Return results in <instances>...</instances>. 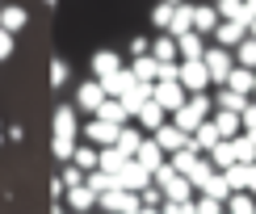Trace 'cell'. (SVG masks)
Returning <instances> with one entry per match:
<instances>
[{
  "mask_svg": "<svg viewBox=\"0 0 256 214\" xmlns=\"http://www.w3.org/2000/svg\"><path fill=\"white\" fill-rule=\"evenodd\" d=\"M210 110H214L210 92H189V97H185V105H180V110H172L168 118H172V122L180 126V130H189V134H194L198 126H202V122L210 118Z\"/></svg>",
  "mask_w": 256,
  "mask_h": 214,
  "instance_id": "6da1fadb",
  "label": "cell"
},
{
  "mask_svg": "<svg viewBox=\"0 0 256 214\" xmlns=\"http://www.w3.org/2000/svg\"><path fill=\"white\" fill-rule=\"evenodd\" d=\"M97 206H101V210H114V214H138V210H143V202H138L134 189L110 185L105 194H97Z\"/></svg>",
  "mask_w": 256,
  "mask_h": 214,
  "instance_id": "7a4b0ae2",
  "label": "cell"
},
{
  "mask_svg": "<svg viewBox=\"0 0 256 214\" xmlns=\"http://www.w3.org/2000/svg\"><path fill=\"white\" fill-rule=\"evenodd\" d=\"M202 63H206V72H210V84H222L231 76V68H236V50L231 46H206V55H202Z\"/></svg>",
  "mask_w": 256,
  "mask_h": 214,
  "instance_id": "3957f363",
  "label": "cell"
},
{
  "mask_svg": "<svg viewBox=\"0 0 256 214\" xmlns=\"http://www.w3.org/2000/svg\"><path fill=\"white\" fill-rule=\"evenodd\" d=\"M176 80L185 84V92H206L210 88V72L202 59H180L176 63Z\"/></svg>",
  "mask_w": 256,
  "mask_h": 214,
  "instance_id": "277c9868",
  "label": "cell"
},
{
  "mask_svg": "<svg viewBox=\"0 0 256 214\" xmlns=\"http://www.w3.org/2000/svg\"><path fill=\"white\" fill-rule=\"evenodd\" d=\"M185 97H189V92H185V84H180V80H156V84H152V101H160L168 114L180 110Z\"/></svg>",
  "mask_w": 256,
  "mask_h": 214,
  "instance_id": "5b68a950",
  "label": "cell"
},
{
  "mask_svg": "<svg viewBox=\"0 0 256 214\" xmlns=\"http://www.w3.org/2000/svg\"><path fill=\"white\" fill-rule=\"evenodd\" d=\"M114 180H118L122 189H134V194H138L143 185H152V172H147V168H143V164H138V160L130 156V160H126V164L118 168V172H114Z\"/></svg>",
  "mask_w": 256,
  "mask_h": 214,
  "instance_id": "8992f818",
  "label": "cell"
},
{
  "mask_svg": "<svg viewBox=\"0 0 256 214\" xmlns=\"http://www.w3.org/2000/svg\"><path fill=\"white\" fill-rule=\"evenodd\" d=\"M248 21H252V17H236V21H218V26H214V34H210V38H214L218 46H231V50H236V46H240V38L248 34Z\"/></svg>",
  "mask_w": 256,
  "mask_h": 214,
  "instance_id": "52a82bcc",
  "label": "cell"
},
{
  "mask_svg": "<svg viewBox=\"0 0 256 214\" xmlns=\"http://www.w3.org/2000/svg\"><path fill=\"white\" fill-rule=\"evenodd\" d=\"M118 130H122V122H105V118H97V114H92V122H84V138H88V143H97V147L114 143Z\"/></svg>",
  "mask_w": 256,
  "mask_h": 214,
  "instance_id": "ba28073f",
  "label": "cell"
},
{
  "mask_svg": "<svg viewBox=\"0 0 256 214\" xmlns=\"http://www.w3.org/2000/svg\"><path fill=\"white\" fill-rule=\"evenodd\" d=\"M105 101V88H101V80L92 76V80H84L80 88H76V110L80 114H97V105Z\"/></svg>",
  "mask_w": 256,
  "mask_h": 214,
  "instance_id": "9c48e42d",
  "label": "cell"
},
{
  "mask_svg": "<svg viewBox=\"0 0 256 214\" xmlns=\"http://www.w3.org/2000/svg\"><path fill=\"white\" fill-rule=\"evenodd\" d=\"M152 138H156L160 147H164V156H172L176 147H185V143H189V130H180L176 122H164L160 130H152Z\"/></svg>",
  "mask_w": 256,
  "mask_h": 214,
  "instance_id": "30bf717a",
  "label": "cell"
},
{
  "mask_svg": "<svg viewBox=\"0 0 256 214\" xmlns=\"http://www.w3.org/2000/svg\"><path fill=\"white\" fill-rule=\"evenodd\" d=\"M134 118H138V126H143V130L152 134V130H160V126L168 122V110H164L160 101H152V97H147L143 105H138V114H134Z\"/></svg>",
  "mask_w": 256,
  "mask_h": 214,
  "instance_id": "8fae6325",
  "label": "cell"
},
{
  "mask_svg": "<svg viewBox=\"0 0 256 214\" xmlns=\"http://www.w3.org/2000/svg\"><path fill=\"white\" fill-rule=\"evenodd\" d=\"M134 160H138V164L147 168V172H156V168L164 164L168 156H164V147H160V143H156L152 134H143V143H138V152H134Z\"/></svg>",
  "mask_w": 256,
  "mask_h": 214,
  "instance_id": "7c38bea8",
  "label": "cell"
},
{
  "mask_svg": "<svg viewBox=\"0 0 256 214\" xmlns=\"http://www.w3.org/2000/svg\"><path fill=\"white\" fill-rule=\"evenodd\" d=\"M63 198H68V210H76V214L97 206V189L92 185H72V189H63Z\"/></svg>",
  "mask_w": 256,
  "mask_h": 214,
  "instance_id": "4fadbf2b",
  "label": "cell"
},
{
  "mask_svg": "<svg viewBox=\"0 0 256 214\" xmlns=\"http://www.w3.org/2000/svg\"><path fill=\"white\" fill-rule=\"evenodd\" d=\"M218 8H214V0H210V4H194V30H198V34L202 38H210V34H214V26H218Z\"/></svg>",
  "mask_w": 256,
  "mask_h": 214,
  "instance_id": "5bb4252c",
  "label": "cell"
},
{
  "mask_svg": "<svg viewBox=\"0 0 256 214\" xmlns=\"http://www.w3.org/2000/svg\"><path fill=\"white\" fill-rule=\"evenodd\" d=\"M152 84H156V80H134V84H130V88H126V92H122V97H118V101L126 105V114H130V118L138 114V105H143L147 97H152Z\"/></svg>",
  "mask_w": 256,
  "mask_h": 214,
  "instance_id": "9a60e30c",
  "label": "cell"
},
{
  "mask_svg": "<svg viewBox=\"0 0 256 214\" xmlns=\"http://www.w3.org/2000/svg\"><path fill=\"white\" fill-rule=\"evenodd\" d=\"M210 122H214V130H218L222 138H236V134L244 130V122H240L236 110H210Z\"/></svg>",
  "mask_w": 256,
  "mask_h": 214,
  "instance_id": "2e32d148",
  "label": "cell"
},
{
  "mask_svg": "<svg viewBox=\"0 0 256 214\" xmlns=\"http://www.w3.org/2000/svg\"><path fill=\"white\" fill-rule=\"evenodd\" d=\"M189 30H194V4H185V0H180V4L172 8V21H168V30H164V34L180 38V34H189Z\"/></svg>",
  "mask_w": 256,
  "mask_h": 214,
  "instance_id": "e0dca14e",
  "label": "cell"
},
{
  "mask_svg": "<svg viewBox=\"0 0 256 214\" xmlns=\"http://www.w3.org/2000/svg\"><path fill=\"white\" fill-rule=\"evenodd\" d=\"M176 55H180V59H202V55H206V38H202L198 30L180 34V38H176Z\"/></svg>",
  "mask_w": 256,
  "mask_h": 214,
  "instance_id": "ac0fdd59",
  "label": "cell"
},
{
  "mask_svg": "<svg viewBox=\"0 0 256 214\" xmlns=\"http://www.w3.org/2000/svg\"><path fill=\"white\" fill-rule=\"evenodd\" d=\"M0 26H4L8 34H21V30L30 26V13L21 4H0Z\"/></svg>",
  "mask_w": 256,
  "mask_h": 214,
  "instance_id": "d6986e66",
  "label": "cell"
},
{
  "mask_svg": "<svg viewBox=\"0 0 256 214\" xmlns=\"http://www.w3.org/2000/svg\"><path fill=\"white\" fill-rule=\"evenodd\" d=\"M134 80H138V76H134L130 68H118L114 76H105V80H101V88H105V97H122V92L130 88Z\"/></svg>",
  "mask_w": 256,
  "mask_h": 214,
  "instance_id": "ffe728a7",
  "label": "cell"
},
{
  "mask_svg": "<svg viewBox=\"0 0 256 214\" xmlns=\"http://www.w3.org/2000/svg\"><path fill=\"white\" fill-rule=\"evenodd\" d=\"M76 105H59L55 110V138H76Z\"/></svg>",
  "mask_w": 256,
  "mask_h": 214,
  "instance_id": "44dd1931",
  "label": "cell"
},
{
  "mask_svg": "<svg viewBox=\"0 0 256 214\" xmlns=\"http://www.w3.org/2000/svg\"><path fill=\"white\" fill-rule=\"evenodd\" d=\"M252 80H256V68L236 63V68H231V76L222 80V84H227V88H236V92H244V97H252Z\"/></svg>",
  "mask_w": 256,
  "mask_h": 214,
  "instance_id": "7402d4cb",
  "label": "cell"
},
{
  "mask_svg": "<svg viewBox=\"0 0 256 214\" xmlns=\"http://www.w3.org/2000/svg\"><path fill=\"white\" fill-rule=\"evenodd\" d=\"M130 72L138 80H160V59L147 50V55H130Z\"/></svg>",
  "mask_w": 256,
  "mask_h": 214,
  "instance_id": "603a6c76",
  "label": "cell"
},
{
  "mask_svg": "<svg viewBox=\"0 0 256 214\" xmlns=\"http://www.w3.org/2000/svg\"><path fill=\"white\" fill-rule=\"evenodd\" d=\"M218 138H222V134L214 130V122H210V118H206V122H202V126H198V130H194V134H189V143H194V147H198V152H202V156H206V152H210V147H214V143H218Z\"/></svg>",
  "mask_w": 256,
  "mask_h": 214,
  "instance_id": "cb8c5ba5",
  "label": "cell"
},
{
  "mask_svg": "<svg viewBox=\"0 0 256 214\" xmlns=\"http://www.w3.org/2000/svg\"><path fill=\"white\" fill-rule=\"evenodd\" d=\"M122 68V59L114 55V50H97V55H92V76L97 80H105V76H114V72Z\"/></svg>",
  "mask_w": 256,
  "mask_h": 214,
  "instance_id": "d4e9b609",
  "label": "cell"
},
{
  "mask_svg": "<svg viewBox=\"0 0 256 214\" xmlns=\"http://www.w3.org/2000/svg\"><path fill=\"white\" fill-rule=\"evenodd\" d=\"M244 105H248V97H244V92H236V88H227V84H218V92H214V110H244Z\"/></svg>",
  "mask_w": 256,
  "mask_h": 214,
  "instance_id": "484cf974",
  "label": "cell"
},
{
  "mask_svg": "<svg viewBox=\"0 0 256 214\" xmlns=\"http://www.w3.org/2000/svg\"><path fill=\"white\" fill-rule=\"evenodd\" d=\"M138 143H143V130H138V126H130V122H122V130H118V138H114V147H122L126 156H134Z\"/></svg>",
  "mask_w": 256,
  "mask_h": 214,
  "instance_id": "4316f807",
  "label": "cell"
},
{
  "mask_svg": "<svg viewBox=\"0 0 256 214\" xmlns=\"http://www.w3.org/2000/svg\"><path fill=\"white\" fill-rule=\"evenodd\" d=\"M214 172H218V168H214V164H210V160H206V156H202V160H198V164H194V168H189V172H185V176H189V185H194V189H198V194H202V189H206V180H210V176H214Z\"/></svg>",
  "mask_w": 256,
  "mask_h": 214,
  "instance_id": "83f0119b",
  "label": "cell"
},
{
  "mask_svg": "<svg viewBox=\"0 0 256 214\" xmlns=\"http://www.w3.org/2000/svg\"><path fill=\"white\" fill-rule=\"evenodd\" d=\"M97 118H105V122H130V114H126V105L118 97H105L97 105Z\"/></svg>",
  "mask_w": 256,
  "mask_h": 214,
  "instance_id": "f1b7e54d",
  "label": "cell"
},
{
  "mask_svg": "<svg viewBox=\"0 0 256 214\" xmlns=\"http://www.w3.org/2000/svg\"><path fill=\"white\" fill-rule=\"evenodd\" d=\"M222 210H231V214H252V210H256V198L248 194V189H236V194L222 202Z\"/></svg>",
  "mask_w": 256,
  "mask_h": 214,
  "instance_id": "f546056e",
  "label": "cell"
},
{
  "mask_svg": "<svg viewBox=\"0 0 256 214\" xmlns=\"http://www.w3.org/2000/svg\"><path fill=\"white\" fill-rule=\"evenodd\" d=\"M72 164H80L84 172H88V168H97V143H76V152H72Z\"/></svg>",
  "mask_w": 256,
  "mask_h": 214,
  "instance_id": "4dcf8cb0",
  "label": "cell"
},
{
  "mask_svg": "<svg viewBox=\"0 0 256 214\" xmlns=\"http://www.w3.org/2000/svg\"><path fill=\"white\" fill-rule=\"evenodd\" d=\"M152 55H156L160 63H168V59H176V38H172V34H160V38L152 42Z\"/></svg>",
  "mask_w": 256,
  "mask_h": 214,
  "instance_id": "1f68e13d",
  "label": "cell"
},
{
  "mask_svg": "<svg viewBox=\"0 0 256 214\" xmlns=\"http://www.w3.org/2000/svg\"><path fill=\"white\" fill-rule=\"evenodd\" d=\"M236 63H244V68H256V38L244 34L240 46H236Z\"/></svg>",
  "mask_w": 256,
  "mask_h": 214,
  "instance_id": "d6a6232c",
  "label": "cell"
},
{
  "mask_svg": "<svg viewBox=\"0 0 256 214\" xmlns=\"http://www.w3.org/2000/svg\"><path fill=\"white\" fill-rule=\"evenodd\" d=\"M68 80H72L68 59H50V88H68Z\"/></svg>",
  "mask_w": 256,
  "mask_h": 214,
  "instance_id": "836d02e7",
  "label": "cell"
},
{
  "mask_svg": "<svg viewBox=\"0 0 256 214\" xmlns=\"http://www.w3.org/2000/svg\"><path fill=\"white\" fill-rule=\"evenodd\" d=\"M218 17L222 21H236V17H248V8H244V0H214Z\"/></svg>",
  "mask_w": 256,
  "mask_h": 214,
  "instance_id": "e575fe53",
  "label": "cell"
},
{
  "mask_svg": "<svg viewBox=\"0 0 256 214\" xmlns=\"http://www.w3.org/2000/svg\"><path fill=\"white\" fill-rule=\"evenodd\" d=\"M231 143H236V160H240V164H248V160H256V143H252V138L248 134H236V138H231Z\"/></svg>",
  "mask_w": 256,
  "mask_h": 214,
  "instance_id": "d590c367",
  "label": "cell"
},
{
  "mask_svg": "<svg viewBox=\"0 0 256 214\" xmlns=\"http://www.w3.org/2000/svg\"><path fill=\"white\" fill-rule=\"evenodd\" d=\"M63 189H72V185H84V168L80 164H72V160H68V164H63Z\"/></svg>",
  "mask_w": 256,
  "mask_h": 214,
  "instance_id": "8d00e7d4",
  "label": "cell"
},
{
  "mask_svg": "<svg viewBox=\"0 0 256 214\" xmlns=\"http://www.w3.org/2000/svg\"><path fill=\"white\" fill-rule=\"evenodd\" d=\"M172 8H176V4H164V0H160V4L152 8V26H156V30H168V21H172Z\"/></svg>",
  "mask_w": 256,
  "mask_h": 214,
  "instance_id": "74e56055",
  "label": "cell"
},
{
  "mask_svg": "<svg viewBox=\"0 0 256 214\" xmlns=\"http://www.w3.org/2000/svg\"><path fill=\"white\" fill-rule=\"evenodd\" d=\"M194 210H202V214H218V210H222V202H218V198H210V194H202V198H194Z\"/></svg>",
  "mask_w": 256,
  "mask_h": 214,
  "instance_id": "f35d334b",
  "label": "cell"
},
{
  "mask_svg": "<svg viewBox=\"0 0 256 214\" xmlns=\"http://www.w3.org/2000/svg\"><path fill=\"white\" fill-rule=\"evenodd\" d=\"M8 55H13V34H8V30L0 26V63H4Z\"/></svg>",
  "mask_w": 256,
  "mask_h": 214,
  "instance_id": "ab89813d",
  "label": "cell"
},
{
  "mask_svg": "<svg viewBox=\"0 0 256 214\" xmlns=\"http://www.w3.org/2000/svg\"><path fill=\"white\" fill-rule=\"evenodd\" d=\"M147 50H152V42H147V38H130V55H147Z\"/></svg>",
  "mask_w": 256,
  "mask_h": 214,
  "instance_id": "60d3db41",
  "label": "cell"
},
{
  "mask_svg": "<svg viewBox=\"0 0 256 214\" xmlns=\"http://www.w3.org/2000/svg\"><path fill=\"white\" fill-rule=\"evenodd\" d=\"M4 138H8V143H21V138H26V130H21V126H8Z\"/></svg>",
  "mask_w": 256,
  "mask_h": 214,
  "instance_id": "b9f144b4",
  "label": "cell"
},
{
  "mask_svg": "<svg viewBox=\"0 0 256 214\" xmlns=\"http://www.w3.org/2000/svg\"><path fill=\"white\" fill-rule=\"evenodd\" d=\"M50 198H55V202L63 198V176H55V180H50Z\"/></svg>",
  "mask_w": 256,
  "mask_h": 214,
  "instance_id": "7bdbcfd3",
  "label": "cell"
},
{
  "mask_svg": "<svg viewBox=\"0 0 256 214\" xmlns=\"http://www.w3.org/2000/svg\"><path fill=\"white\" fill-rule=\"evenodd\" d=\"M244 8H248V17H256V0H244Z\"/></svg>",
  "mask_w": 256,
  "mask_h": 214,
  "instance_id": "ee69618b",
  "label": "cell"
},
{
  "mask_svg": "<svg viewBox=\"0 0 256 214\" xmlns=\"http://www.w3.org/2000/svg\"><path fill=\"white\" fill-rule=\"evenodd\" d=\"M244 134H248V138H252V143H256V126H244Z\"/></svg>",
  "mask_w": 256,
  "mask_h": 214,
  "instance_id": "f6af8a7d",
  "label": "cell"
},
{
  "mask_svg": "<svg viewBox=\"0 0 256 214\" xmlns=\"http://www.w3.org/2000/svg\"><path fill=\"white\" fill-rule=\"evenodd\" d=\"M248 34H252V38H256V17H252V21H248Z\"/></svg>",
  "mask_w": 256,
  "mask_h": 214,
  "instance_id": "bcb514c9",
  "label": "cell"
},
{
  "mask_svg": "<svg viewBox=\"0 0 256 214\" xmlns=\"http://www.w3.org/2000/svg\"><path fill=\"white\" fill-rule=\"evenodd\" d=\"M42 4H50V8H55V4H59V0H42Z\"/></svg>",
  "mask_w": 256,
  "mask_h": 214,
  "instance_id": "7dc6e473",
  "label": "cell"
},
{
  "mask_svg": "<svg viewBox=\"0 0 256 214\" xmlns=\"http://www.w3.org/2000/svg\"><path fill=\"white\" fill-rule=\"evenodd\" d=\"M164 4H180V0H164Z\"/></svg>",
  "mask_w": 256,
  "mask_h": 214,
  "instance_id": "c3c4849f",
  "label": "cell"
},
{
  "mask_svg": "<svg viewBox=\"0 0 256 214\" xmlns=\"http://www.w3.org/2000/svg\"><path fill=\"white\" fill-rule=\"evenodd\" d=\"M252 97H256V80H252Z\"/></svg>",
  "mask_w": 256,
  "mask_h": 214,
  "instance_id": "681fc988",
  "label": "cell"
},
{
  "mask_svg": "<svg viewBox=\"0 0 256 214\" xmlns=\"http://www.w3.org/2000/svg\"><path fill=\"white\" fill-rule=\"evenodd\" d=\"M0 143H4V134H0Z\"/></svg>",
  "mask_w": 256,
  "mask_h": 214,
  "instance_id": "f907efd6",
  "label": "cell"
}]
</instances>
